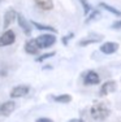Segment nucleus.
Instances as JSON below:
<instances>
[{"instance_id": "obj_1", "label": "nucleus", "mask_w": 121, "mask_h": 122, "mask_svg": "<svg viewBox=\"0 0 121 122\" xmlns=\"http://www.w3.org/2000/svg\"><path fill=\"white\" fill-rule=\"evenodd\" d=\"M111 109L104 101H95L90 108V114L95 121H104L108 118Z\"/></svg>"}, {"instance_id": "obj_2", "label": "nucleus", "mask_w": 121, "mask_h": 122, "mask_svg": "<svg viewBox=\"0 0 121 122\" xmlns=\"http://www.w3.org/2000/svg\"><path fill=\"white\" fill-rule=\"evenodd\" d=\"M35 39H37V42H38L40 49L42 48H50L56 43V36H55L53 34H47V33L39 35L38 38H35Z\"/></svg>"}, {"instance_id": "obj_3", "label": "nucleus", "mask_w": 121, "mask_h": 122, "mask_svg": "<svg viewBox=\"0 0 121 122\" xmlns=\"http://www.w3.org/2000/svg\"><path fill=\"white\" fill-rule=\"evenodd\" d=\"M16 40V34L13 30H7L0 35V47H7L14 43Z\"/></svg>"}, {"instance_id": "obj_4", "label": "nucleus", "mask_w": 121, "mask_h": 122, "mask_svg": "<svg viewBox=\"0 0 121 122\" xmlns=\"http://www.w3.org/2000/svg\"><path fill=\"white\" fill-rule=\"evenodd\" d=\"M30 91V87L26 86V85H20V86H16L11 90V97L12 99H18V97H24L26 96Z\"/></svg>"}, {"instance_id": "obj_5", "label": "nucleus", "mask_w": 121, "mask_h": 122, "mask_svg": "<svg viewBox=\"0 0 121 122\" xmlns=\"http://www.w3.org/2000/svg\"><path fill=\"white\" fill-rule=\"evenodd\" d=\"M117 88V83L116 81L111 79V81H107V82H104L100 87V96H105V95H109L112 94V92H115Z\"/></svg>"}, {"instance_id": "obj_6", "label": "nucleus", "mask_w": 121, "mask_h": 122, "mask_svg": "<svg viewBox=\"0 0 121 122\" xmlns=\"http://www.w3.org/2000/svg\"><path fill=\"white\" fill-rule=\"evenodd\" d=\"M119 43H115V42H105L100 46V52L104 55H113L115 52L119 51Z\"/></svg>"}, {"instance_id": "obj_7", "label": "nucleus", "mask_w": 121, "mask_h": 122, "mask_svg": "<svg viewBox=\"0 0 121 122\" xmlns=\"http://www.w3.org/2000/svg\"><path fill=\"white\" fill-rule=\"evenodd\" d=\"M83 82H85V85L94 86V85H98V83L100 82V78H99V75H98L96 71L89 70V71H86L85 75H83Z\"/></svg>"}, {"instance_id": "obj_8", "label": "nucleus", "mask_w": 121, "mask_h": 122, "mask_svg": "<svg viewBox=\"0 0 121 122\" xmlns=\"http://www.w3.org/2000/svg\"><path fill=\"white\" fill-rule=\"evenodd\" d=\"M17 108V104L14 101H5L4 104L0 105V116H11L13 110Z\"/></svg>"}, {"instance_id": "obj_9", "label": "nucleus", "mask_w": 121, "mask_h": 122, "mask_svg": "<svg viewBox=\"0 0 121 122\" xmlns=\"http://www.w3.org/2000/svg\"><path fill=\"white\" fill-rule=\"evenodd\" d=\"M17 16H18V14H17V12L14 9H8L4 14V24H3V27L7 30V29L14 22V20H17Z\"/></svg>"}, {"instance_id": "obj_10", "label": "nucleus", "mask_w": 121, "mask_h": 122, "mask_svg": "<svg viewBox=\"0 0 121 122\" xmlns=\"http://www.w3.org/2000/svg\"><path fill=\"white\" fill-rule=\"evenodd\" d=\"M39 49H40V47H39L38 42H37V39H30L25 44V51L29 55H38Z\"/></svg>"}, {"instance_id": "obj_11", "label": "nucleus", "mask_w": 121, "mask_h": 122, "mask_svg": "<svg viewBox=\"0 0 121 122\" xmlns=\"http://www.w3.org/2000/svg\"><path fill=\"white\" fill-rule=\"evenodd\" d=\"M17 22H18L20 27L22 29V31H24V33L26 34V35H30V34H31V26H30V22H29L24 16H21V14H18V16H17Z\"/></svg>"}, {"instance_id": "obj_12", "label": "nucleus", "mask_w": 121, "mask_h": 122, "mask_svg": "<svg viewBox=\"0 0 121 122\" xmlns=\"http://www.w3.org/2000/svg\"><path fill=\"white\" fill-rule=\"evenodd\" d=\"M35 5L40 8L42 10H52L53 9V1L52 0H34Z\"/></svg>"}, {"instance_id": "obj_13", "label": "nucleus", "mask_w": 121, "mask_h": 122, "mask_svg": "<svg viewBox=\"0 0 121 122\" xmlns=\"http://www.w3.org/2000/svg\"><path fill=\"white\" fill-rule=\"evenodd\" d=\"M102 35H98V36H94V38H83L78 42V46L81 47H85V46H90V44H94V43H98L100 42L99 39H102Z\"/></svg>"}, {"instance_id": "obj_14", "label": "nucleus", "mask_w": 121, "mask_h": 122, "mask_svg": "<svg viewBox=\"0 0 121 122\" xmlns=\"http://www.w3.org/2000/svg\"><path fill=\"white\" fill-rule=\"evenodd\" d=\"M51 99L55 103H60V104H68L72 101V96L68 94H63V95H57V96H51Z\"/></svg>"}, {"instance_id": "obj_15", "label": "nucleus", "mask_w": 121, "mask_h": 122, "mask_svg": "<svg viewBox=\"0 0 121 122\" xmlns=\"http://www.w3.org/2000/svg\"><path fill=\"white\" fill-rule=\"evenodd\" d=\"M99 7H100V8H103V9H105L107 12L112 13L113 16H116V17H120V16H121V10L116 9V8H113L112 5H108V4H105V3H100Z\"/></svg>"}, {"instance_id": "obj_16", "label": "nucleus", "mask_w": 121, "mask_h": 122, "mask_svg": "<svg viewBox=\"0 0 121 122\" xmlns=\"http://www.w3.org/2000/svg\"><path fill=\"white\" fill-rule=\"evenodd\" d=\"M31 24H33L34 26H35L37 29H38V30H43V31H51V33H57V30L55 27H52V26H46V25H40L39 22H35V21H33L31 22Z\"/></svg>"}, {"instance_id": "obj_17", "label": "nucleus", "mask_w": 121, "mask_h": 122, "mask_svg": "<svg viewBox=\"0 0 121 122\" xmlns=\"http://www.w3.org/2000/svg\"><path fill=\"white\" fill-rule=\"evenodd\" d=\"M79 3L82 4L83 13H85V14H89V13L91 12V7H90V4H89V1H87V0H79Z\"/></svg>"}, {"instance_id": "obj_18", "label": "nucleus", "mask_w": 121, "mask_h": 122, "mask_svg": "<svg viewBox=\"0 0 121 122\" xmlns=\"http://www.w3.org/2000/svg\"><path fill=\"white\" fill-rule=\"evenodd\" d=\"M52 56H55V52H50V53H44V55H42V56H39L38 59H37V61H38V62H42V61H44V60L50 59V57H52Z\"/></svg>"}, {"instance_id": "obj_19", "label": "nucleus", "mask_w": 121, "mask_h": 122, "mask_svg": "<svg viewBox=\"0 0 121 122\" xmlns=\"http://www.w3.org/2000/svg\"><path fill=\"white\" fill-rule=\"evenodd\" d=\"M112 29H115V30H121V20L113 22V24H112Z\"/></svg>"}, {"instance_id": "obj_20", "label": "nucleus", "mask_w": 121, "mask_h": 122, "mask_svg": "<svg viewBox=\"0 0 121 122\" xmlns=\"http://www.w3.org/2000/svg\"><path fill=\"white\" fill-rule=\"evenodd\" d=\"M99 16H100L99 12H94L93 14H91V17H89V18L86 20V24H87V22H90V21H93L94 18H96V17H99Z\"/></svg>"}, {"instance_id": "obj_21", "label": "nucleus", "mask_w": 121, "mask_h": 122, "mask_svg": "<svg viewBox=\"0 0 121 122\" xmlns=\"http://www.w3.org/2000/svg\"><path fill=\"white\" fill-rule=\"evenodd\" d=\"M37 122H53L51 118H47V117H42L39 120H37Z\"/></svg>"}, {"instance_id": "obj_22", "label": "nucleus", "mask_w": 121, "mask_h": 122, "mask_svg": "<svg viewBox=\"0 0 121 122\" xmlns=\"http://www.w3.org/2000/svg\"><path fill=\"white\" fill-rule=\"evenodd\" d=\"M68 122H83V120H81V118H72Z\"/></svg>"}, {"instance_id": "obj_23", "label": "nucleus", "mask_w": 121, "mask_h": 122, "mask_svg": "<svg viewBox=\"0 0 121 122\" xmlns=\"http://www.w3.org/2000/svg\"><path fill=\"white\" fill-rule=\"evenodd\" d=\"M0 3H1V0H0Z\"/></svg>"}]
</instances>
